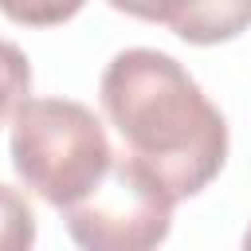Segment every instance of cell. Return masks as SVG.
Wrapping results in <instances>:
<instances>
[{
  "mask_svg": "<svg viewBox=\"0 0 251 251\" xmlns=\"http://www.w3.org/2000/svg\"><path fill=\"white\" fill-rule=\"evenodd\" d=\"M165 27L192 47H216L251 27V0H176Z\"/></svg>",
  "mask_w": 251,
  "mask_h": 251,
  "instance_id": "4",
  "label": "cell"
},
{
  "mask_svg": "<svg viewBox=\"0 0 251 251\" xmlns=\"http://www.w3.org/2000/svg\"><path fill=\"white\" fill-rule=\"evenodd\" d=\"M12 169L51 208L90 192L114 161L98 114L75 98H24L12 114Z\"/></svg>",
  "mask_w": 251,
  "mask_h": 251,
  "instance_id": "2",
  "label": "cell"
},
{
  "mask_svg": "<svg viewBox=\"0 0 251 251\" xmlns=\"http://www.w3.org/2000/svg\"><path fill=\"white\" fill-rule=\"evenodd\" d=\"M173 204V192L137 157H114L102 180L63 208V220L86 251H149L169 239Z\"/></svg>",
  "mask_w": 251,
  "mask_h": 251,
  "instance_id": "3",
  "label": "cell"
},
{
  "mask_svg": "<svg viewBox=\"0 0 251 251\" xmlns=\"http://www.w3.org/2000/svg\"><path fill=\"white\" fill-rule=\"evenodd\" d=\"M31 94V67H27V55L0 39V122H8L16 114V106Z\"/></svg>",
  "mask_w": 251,
  "mask_h": 251,
  "instance_id": "7",
  "label": "cell"
},
{
  "mask_svg": "<svg viewBox=\"0 0 251 251\" xmlns=\"http://www.w3.org/2000/svg\"><path fill=\"white\" fill-rule=\"evenodd\" d=\"M98 98L129 157L173 200L204 192L227 165V122L173 55L153 47L118 51L102 71Z\"/></svg>",
  "mask_w": 251,
  "mask_h": 251,
  "instance_id": "1",
  "label": "cell"
},
{
  "mask_svg": "<svg viewBox=\"0 0 251 251\" xmlns=\"http://www.w3.org/2000/svg\"><path fill=\"white\" fill-rule=\"evenodd\" d=\"M106 4H110V8H118V12H126V16H133V20L165 24L176 0H106Z\"/></svg>",
  "mask_w": 251,
  "mask_h": 251,
  "instance_id": "8",
  "label": "cell"
},
{
  "mask_svg": "<svg viewBox=\"0 0 251 251\" xmlns=\"http://www.w3.org/2000/svg\"><path fill=\"white\" fill-rule=\"evenodd\" d=\"M243 247H247V251H251V227H247V231H243Z\"/></svg>",
  "mask_w": 251,
  "mask_h": 251,
  "instance_id": "9",
  "label": "cell"
},
{
  "mask_svg": "<svg viewBox=\"0 0 251 251\" xmlns=\"http://www.w3.org/2000/svg\"><path fill=\"white\" fill-rule=\"evenodd\" d=\"M31 243H35L31 204L12 184H0V251H27Z\"/></svg>",
  "mask_w": 251,
  "mask_h": 251,
  "instance_id": "5",
  "label": "cell"
},
{
  "mask_svg": "<svg viewBox=\"0 0 251 251\" xmlns=\"http://www.w3.org/2000/svg\"><path fill=\"white\" fill-rule=\"evenodd\" d=\"M86 0H0V16L20 27H59L82 12Z\"/></svg>",
  "mask_w": 251,
  "mask_h": 251,
  "instance_id": "6",
  "label": "cell"
}]
</instances>
